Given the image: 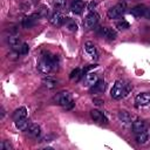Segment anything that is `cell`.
Here are the masks:
<instances>
[{
    "mask_svg": "<svg viewBox=\"0 0 150 150\" xmlns=\"http://www.w3.org/2000/svg\"><path fill=\"white\" fill-rule=\"evenodd\" d=\"M55 102L63 107L66 110H69L74 107V101H73V97L71 95L68 93V91H61L56 96H55Z\"/></svg>",
    "mask_w": 150,
    "mask_h": 150,
    "instance_id": "3957f363",
    "label": "cell"
},
{
    "mask_svg": "<svg viewBox=\"0 0 150 150\" xmlns=\"http://www.w3.org/2000/svg\"><path fill=\"white\" fill-rule=\"evenodd\" d=\"M70 9L75 14H81L82 11L84 9V1L83 0H73Z\"/></svg>",
    "mask_w": 150,
    "mask_h": 150,
    "instance_id": "9a60e30c",
    "label": "cell"
},
{
    "mask_svg": "<svg viewBox=\"0 0 150 150\" xmlns=\"http://www.w3.org/2000/svg\"><path fill=\"white\" fill-rule=\"evenodd\" d=\"M95 6H96V2H94V1H91L89 5H88V8H89V11L90 12H93V9L95 8Z\"/></svg>",
    "mask_w": 150,
    "mask_h": 150,
    "instance_id": "4dcf8cb0",
    "label": "cell"
},
{
    "mask_svg": "<svg viewBox=\"0 0 150 150\" xmlns=\"http://www.w3.org/2000/svg\"><path fill=\"white\" fill-rule=\"evenodd\" d=\"M8 42H9V45H11L12 49H13V50H16V52L20 50V48H21V46H22V43H23V42L20 41V38H18V36H13V35L9 36ZM19 53H20V52H19Z\"/></svg>",
    "mask_w": 150,
    "mask_h": 150,
    "instance_id": "ac0fdd59",
    "label": "cell"
},
{
    "mask_svg": "<svg viewBox=\"0 0 150 150\" xmlns=\"http://www.w3.org/2000/svg\"><path fill=\"white\" fill-rule=\"evenodd\" d=\"M93 102H94L96 105H102V104H103V100H102V98H97V97H95V98L93 100Z\"/></svg>",
    "mask_w": 150,
    "mask_h": 150,
    "instance_id": "f546056e",
    "label": "cell"
},
{
    "mask_svg": "<svg viewBox=\"0 0 150 150\" xmlns=\"http://www.w3.org/2000/svg\"><path fill=\"white\" fill-rule=\"evenodd\" d=\"M146 128H148V125H146V123H145L144 121L138 120V121H136V122H134V123H132V130H134V132H135V134L143 132V131H145V130H146Z\"/></svg>",
    "mask_w": 150,
    "mask_h": 150,
    "instance_id": "d6986e66",
    "label": "cell"
},
{
    "mask_svg": "<svg viewBox=\"0 0 150 150\" xmlns=\"http://www.w3.org/2000/svg\"><path fill=\"white\" fill-rule=\"evenodd\" d=\"M60 68V59L57 55H53L50 53H43L39 63H38V69L42 74H50L52 71H55Z\"/></svg>",
    "mask_w": 150,
    "mask_h": 150,
    "instance_id": "6da1fadb",
    "label": "cell"
},
{
    "mask_svg": "<svg viewBox=\"0 0 150 150\" xmlns=\"http://www.w3.org/2000/svg\"><path fill=\"white\" fill-rule=\"evenodd\" d=\"M40 18H41V16L39 15L38 12L34 13V14H30V15H28V16H26V18H23V20H22V27H23V28H30V27H33V26L35 25V22H36Z\"/></svg>",
    "mask_w": 150,
    "mask_h": 150,
    "instance_id": "52a82bcc",
    "label": "cell"
},
{
    "mask_svg": "<svg viewBox=\"0 0 150 150\" xmlns=\"http://www.w3.org/2000/svg\"><path fill=\"white\" fill-rule=\"evenodd\" d=\"M97 81H98V77H97V74H96V73H93V71L87 73V74H86V77H84V86L90 88V87L94 86Z\"/></svg>",
    "mask_w": 150,
    "mask_h": 150,
    "instance_id": "5bb4252c",
    "label": "cell"
},
{
    "mask_svg": "<svg viewBox=\"0 0 150 150\" xmlns=\"http://www.w3.org/2000/svg\"><path fill=\"white\" fill-rule=\"evenodd\" d=\"M84 49H86L87 54H88L91 59H94V60H97V59H98V54H97L96 47H95V45H94L93 42H90V41L86 42V43H84Z\"/></svg>",
    "mask_w": 150,
    "mask_h": 150,
    "instance_id": "8fae6325",
    "label": "cell"
},
{
    "mask_svg": "<svg viewBox=\"0 0 150 150\" xmlns=\"http://www.w3.org/2000/svg\"><path fill=\"white\" fill-rule=\"evenodd\" d=\"M150 103V93H141L135 97V104L137 107L148 105Z\"/></svg>",
    "mask_w": 150,
    "mask_h": 150,
    "instance_id": "ba28073f",
    "label": "cell"
},
{
    "mask_svg": "<svg viewBox=\"0 0 150 150\" xmlns=\"http://www.w3.org/2000/svg\"><path fill=\"white\" fill-rule=\"evenodd\" d=\"M90 117H91L95 122H97V123H101V124L108 123V120H107L105 115H104L102 111H100V110H96V109L90 110Z\"/></svg>",
    "mask_w": 150,
    "mask_h": 150,
    "instance_id": "9c48e42d",
    "label": "cell"
},
{
    "mask_svg": "<svg viewBox=\"0 0 150 150\" xmlns=\"http://www.w3.org/2000/svg\"><path fill=\"white\" fill-rule=\"evenodd\" d=\"M28 50H29L28 45L23 42V43H22V46H21V48H20V50H19V52H20V54H21V55H25V54H27V53H28Z\"/></svg>",
    "mask_w": 150,
    "mask_h": 150,
    "instance_id": "f1b7e54d",
    "label": "cell"
},
{
    "mask_svg": "<svg viewBox=\"0 0 150 150\" xmlns=\"http://www.w3.org/2000/svg\"><path fill=\"white\" fill-rule=\"evenodd\" d=\"M0 149L1 150H12L13 149V145L8 141H2L1 144H0Z\"/></svg>",
    "mask_w": 150,
    "mask_h": 150,
    "instance_id": "83f0119b",
    "label": "cell"
},
{
    "mask_svg": "<svg viewBox=\"0 0 150 150\" xmlns=\"http://www.w3.org/2000/svg\"><path fill=\"white\" fill-rule=\"evenodd\" d=\"M146 141H148V134H146L145 131L138 132V134L136 135V142H137L138 144H144V143H146Z\"/></svg>",
    "mask_w": 150,
    "mask_h": 150,
    "instance_id": "d4e9b609",
    "label": "cell"
},
{
    "mask_svg": "<svg viewBox=\"0 0 150 150\" xmlns=\"http://www.w3.org/2000/svg\"><path fill=\"white\" fill-rule=\"evenodd\" d=\"M125 9H127V4L124 1H121V2L116 4L115 6H112L111 8H109L107 15H108L109 19H117L122 14H124Z\"/></svg>",
    "mask_w": 150,
    "mask_h": 150,
    "instance_id": "277c9868",
    "label": "cell"
},
{
    "mask_svg": "<svg viewBox=\"0 0 150 150\" xmlns=\"http://www.w3.org/2000/svg\"><path fill=\"white\" fill-rule=\"evenodd\" d=\"M146 13V7L144 5H137L135 6L134 8H131L130 11V14L135 18H141V16H144Z\"/></svg>",
    "mask_w": 150,
    "mask_h": 150,
    "instance_id": "4fadbf2b",
    "label": "cell"
},
{
    "mask_svg": "<svg viewBox=\"0 0 150 150\" xmlns=\"http://www.w3.org/2000/svg\"><path fill=\"white\" fill-rule=\"evenodd\" d=\"M104 89H105V82L103 80H98L94 86L90 87L89 91L90 94H101L104 91Z\"/></svg>",
    "mask_w": 150,
    "mask_h": 150,
    "instance_id": "7c38bea8",
    "label": "cell"
},
{
    "mask_svg": "<svg viewBox=\"0 0 150 150\" xmlns=\"http://www.w3.org/2000/svg\"><path fill=\"white\" fill-rule=\"evenodd\" d=\"M25 117H27V109H26V107H20L18 109H15L13 115H12V118L15 122L21 120V118H25Z\"/></svg>",
    "mask_w": 150,
    "mask_h": 150,
    "instance_id": "2e32d148",
    "label": "cell"
},
{
    "mask_svg": "<svg viewBox=\"0 0 150 150\" xmlns=\"http://www.w3.org/2000/svg\"><path fill=\"white\" fill-rule=\"evenodd\" d=\"M42 83H43V86L46 88L53 89V88H55L57 86V80L54 79V77H52V76H46V77L42 79Z\"/></svg>",
    "mask_w": 150,
    "mask_h": 150,
    "instance_id": "ffe728a7",
    "label": "cell"
},
{
    "mask_svg": "<svg viewBox=\"0 0 150 150\" xmlns=\"http://www.w3.org/2000/svg\"><path fill=\"white\" fill-rule=\"evenodd\" d=\"M67 0H53V5L56 9H62L66 7Z\"/></svg>",
    "mask_w": 150,
    "mask_h": 150,
    "instance_id": "4316f807",
    "label": "cell"
},
{
    "mask_svg": "<svg viewBox=\"0 0 150 150\" xmlns=\"http://www.w3.org/2000/svg\"><path fill=\"white\" fill-rule=\"evenodd\" d=\"M131 89H132V84H130L123 80H117L115 82V84L112 86L110 95L114 100H120V98L127 96Z\"/></svg>",
    "mask_w": 150,
    "mask_h": 150,
    "instance_id": "7a4b0ae2",
    "label": "cell"
},
{
    "mask_svg": "<svg viewBox=\"0 0 150 150\" xmlns=\"http://www.w3.org/2000/svg\"><path fill=\"white\" fill-rule=\"evenodd\" d=\"M96 32H97L98 35L104 36V38H107L109 40H115L117 38V33L114 29L108 28V27H97L96 28Z\"/></svg>",
    "mask_w": 150,
    "mask_h": 150,
    "instance_id": "8992f818",
    "label": "cell"
},
{
    "mask_svg": "<svg viewBox=\"0 0 150 150\" xmlns=\"http://www.w3.org/2000/svg\"><path fill=\"white\" fill-rule=\"evenodd\" d=\"M64 25H66V27H67V29H68L69 32H76V30H77V25L75 23V21H73V20L69 19V18H66Z\"/></svg>",
    "mask_w": 150,
    "mask_h": 150,
    "instance_id": "cb8c5ba5",
    "label": "cell"
},
{
    "mask_svg": "<svg viewBox=\"0 0 150 150\" xmlns=\"http://www.w3.org/2000/svg\"><path fill=\"white\" fill-rule=\"evenodd\" d=\"M118 120L124 124H131V116L129 115V112H127L124 110L118 112Z\"/></svg>",
    "mask_w": 150,
    "mask_h": 150,
    "instance_id": "7402d4cb",
    "label": "cell"
},
{
    "mask_svg": "<svg viewBox=\"0 0 150 150\" xmlns=\"http://www.w3.org/2000/svg\"><path fill=\"white\" fill-rule=\"evenodd\" d=\"M148 20H150V9H146V13H145V15H144Z\"/></svg>",
    "mask_w": 150,
    "mask_h": 150,
    "instance_id": "1f68e13d",
    "label": "cell"
},
{
    "mask_svg": "<svg viewBox=\"0 0 150 150\" xmlns=\"http://www.w3.org/2000/svg\"><path fill=\"white\" fill-rule=\"evenodd\" d=\"M98 22V14L95 12H90L86 15L84 21H83V26L87 29H93Z\"/></svg>",
    "mask_w": 150,
    "mask_h": 150,
    "instance_id": "5b68a950",
    "label": "cell"
},
{
    "mask_svg": "<svg viewBox=\"0 0 150 150\" xmlns=\"http://www.w3.org/2000/svg\"><path fill=\"white\" fill-rule=\"evenodd\" d=\"M129 27H130V25H129V22L125 21V20H121V21H117V22H116V28L120 29V30H125V29H128Z\"/></svg>",
    "mask_w": 150,
    "mask_h": 150,
    "instance_id": "484cf974",
    "label": "cell"
},
{
    "mask_svg": "<svg viewBox=\"0 0 150 150\" xmlns=\"http://www.w3.org/2000/svg\"><path fill=\"white\" fill-rule=\"evenodd\" d=\"M83 75H86L84 74V71L83 70H81L80 68H76V69H74L71 73H70V75H69V77H70V80H74V81H79Z\"/></svg>",
    "mask_w": 150,
    "mask_h": 150,
    "instance_id": "603a6c76",
    "label": "cell"
},
{
    "mask_svg": "<svg viewBox=\"0 0 150 150\" xmlns=\"http://www.w3.org/2000/svg\"><path fill=\"white\" fill-rule=\"evenodd\" d=\"M64 20L66 18L62 15V13L60 12H55L50 15L49 18V22L53 25V26H61L62 23H64Z\"/></svg>",
    "mask_w": 150,
    "mask_h": 150,
    "instance_id": "30bf717a",
    "label": "cell"
},
{
    "mask_svg": "<svg viewBox=\"0 0 150 150\" xmlns=\"http://www.w3.org/2000/svg\"><path fill=\"white\" fill-rule=\"evenodd\" d=\"M26 132H27V135H28L29 137L36 138V137H39L40 134H41V128H40V125H38V124H30L29 128L26 130Z\"/></svg>",
    "mask_w": 150,
    "mask_h": 150,
    "instance_id": "e0dca14e",
    "label": "cell"
},
{
    "mask_svg": "<svg viewBox=\"0 0 150 150\" xmlns=\"http://www.w3.org/2000/svg\"><path fill=\"white\" fill-rule=\"evenodd\" d=\"M29 125H30V122H29V120H28L27 117L21 118V120H19V121L15 122V127H16L19 130H21V131H26V130L29 128Z\"/></svg>",
    "mask_w": 150,
    "mask_h": 150,
    "instance_id": "44dd1931",
    "label": "cell"
}]
</instances>
